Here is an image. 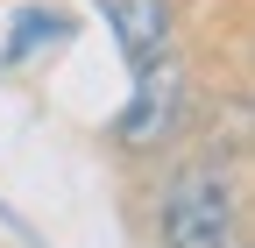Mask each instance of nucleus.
Wrapping results in <instances>:
<instances>
[{"mask_svg": "<svg viewBox=\"0 0 255 248\" xmlns=\"http://www.w3.org/2000/svg\"><path fill=\"white\" fill-rule=\"evenodd\" d=\"M64 36H71V14H57V7H21L14 28H7V64H28L36 50H57Z\"/></svg>", "mask_w": 255, "mask_h": 248, "instance_id": "obj_4", "label": "nucleus"}, {"mask_svg": "<svg viewBox=\"0 0 255 248\" xmlns=\"http://www.w3.org/2000/svg\"><path fill=\"white\" fill-rule=\"evenodd\" d=\"M107 7V28L128 57V71H149L170 57V0H100Z\"/></svg>", "mask_w": 255, "mask_h": 248, "instance_id": "obj_3", "label": "nucleus"}, {"mask_svg": "<svg viewBox=\"0 0 255 248\" xmlns=\"http://www.w3.org/2000/svg\"><path fill=\"white\" fill-rule=\"evenodd\" d=\"M177 107H184V71L170 64H149V71H135V100H128V114H121V142L128 149H156L170 128H177Z\"/></svg>", "mask_w": 255, "mask_h": 248, "instance_id": "obj_2", "label": "nucleus"}, {"mask_svg": "<svg viewBox=\"0 0 255 248\" xmlns=\"http://www.w3.org/2000/svg\"><path fill=\"white\" fill-rule=\"evenodd\" d=\"M163 248H234V184L213 163L163 184Z\"/></svg>", "mask_w": 255, "mask_h": 248, "instance_id": "obj_1", "label": "nucleus"}]
</instances>
